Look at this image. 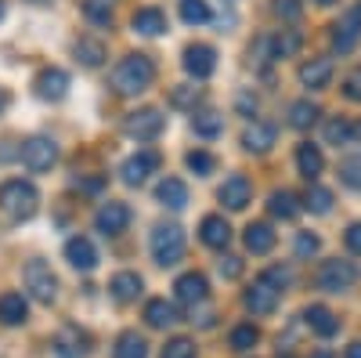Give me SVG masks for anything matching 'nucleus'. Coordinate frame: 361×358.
<instances>
[{
    "label": "nucleus",
    "mask_w": 361,
    "mask_h": 358,
    "mask_svg": "<svg viewBox=\"0 0 361 358\" xmlns=\"http://www.w3.org/2000/svg\"><path fill=\"white\" fill-rule=\"evenodd\" d=\"M354 134H357V127L350 124V119H343V116H333V119L325 124V141H329V145H350Z\"/></svg>",
    "instance_id": "nucleus-32"
},
{
    "label": "nucleus",
    "mask_w": 361,
    "mask_h": 358,
    "mask_svg": "<svg viewBox=\"0 0 361 358\" xmlns=\"http://www.w3.org/2000/svg\"><path fill=\"white\" fill-rule=\"evenodd\" d=\"M112 354L116 358H148V344H145V337L137 330H127V333H119Z\"/></svg>",
    "instance_id": "nucleus-30"
},
{
    "label": "nucleus",
    "mask_w": 361,
    "mask_h": 358,
    "mask_svg": "<svg viewBox=\"0 0 361 358\" xmlns=\"http://www.w3.org/2000/svg\"><path fill=\"white\" fill-rule=\"evenodd\" d=\"M304 322L311 326V330L318 333V337H333L336 330H340V318L329 311L325 304H311L307 311H304Z\"/></svg>",
    "instance_id": "nucleus-26"
},
{
    "label": "nucleus",
    "mask_w": 361,
    "mask_h": 358,
    "mask_svg": "<svg viewBox=\"0 0 361 358\" xmlns=\"http://www.w3.org/2000/svg\"><path fill=\"white\" fill-rule=\"evenodd\" d=\"M29 4H51V0H29Z\"/></svg>",
    "instance_id": "nucleus-57"
},
{
    "label": "nucleus",
    "mask_w": 361,
    "mask_h": 358,
    "mask_svg": "<svg viewBox=\"0 0 361 358\" xmlns=\"http://www.w3.org/2000/svg\"><path fill=\"white\" fill-rule=\"evenodd\" d=\"M314 4H322V8H329V4H336V0H314Z\"/></svg>",
    "instance_id": "nucleus-55"
},
{
    "label": "nucleus",
    "mask_w": 361,
    "mask_h": 358,
    "mask_svg": "<svg viewBox=\"0 0 361 358\" xmlns=\"http://www.w3.org/2000/svg\"><path fill=\"white\" fill-rule=\"evenodd\" d=\"M199 98H202V91H199V87H192V83H177L173 91H170V105H177V109H195Z\"/></svg>",
    "instance_id": "nucleus-39"
},
{
    "label": "nucleus",
    "mask_w": 361,
    "mask_h": 358,
    "mask_svg": "<svg viewBox=\"0 0 361 358\" xmlns=\"http://www.w3.org/2000/svg\"><path fill=\"white\" fill-rule=\"evenodd\" d=\"M22 163H25V170H33V174H44V170H51L54 163H58V145L51 141V138H25L22 141Z\"/></svg>",
    "instance_id": "nucleus-8"
},
{
    "label": "nucleus",
    "mask_w": 361,
    "mask_h": 358,
    "mask_svg": "<svg viewBox=\"0 0 361 358\" xmlns=\"http://www.w3.org/2000/svg\"><path fill=\"white\" fill-rule=\"evenodd\" d=\"M180 66H185V73L195 76V80H209V76H214V69H217V51L209 47V44H192V47H185Z\"/></svg>",
    "instance_id": "nucleus-12"
},
{
    "label": "nucleus",
    "mask_w": 361,
    "mask_h": 358,
    "mask_svg": "<svg viewBox=\"0 0 361 358\" xmlns=\"http://www.w3.org/2000/svg\"><path fill=\"white\" fill-rule=\"evenodd\" d=\"M199 239H202L209 250H224V246L231 243V225H228L221 214H209V217H202V225H199Z\"/></svg>",
    "instance_id": "nucleus-19"
},
{
    "label": "nucleus",
    "mask_w": 361,
    "mask_h": 358,
    "mask_svg": "<svg viewBox=\"0 0 361 358\" xmlns=\"http://www.w3.org/2000/svg\"><path fill=\"white\" fill-rule=\"evenodd\" d=\"M217 199L228 206V210H246L250 199H253V185H250V177H246V174H231L228 181L217 189Z\"/></svg>",
    "instance_id": "nucleus-14"
},
{
    "label": "nucleus",
    "mask_w": 361,
    "mask_h": 358,
    "mask_svg": "<svg viewBox=\"0 0 361 358\" xmlns=\"http://www.w3.org/2000/svg\"><path fill=\"white\" fill-rule=\"evenodd\" d=\"M243 243H246L250 253H271L275 250V232H271V225H264V221H253L243 235Z\"/></svg>",
    "instance_id": "nucleus-27"
},
{
    "label": "nucleus",
    "mask_w": 361,
    "mask_h": 358,
    "mask_svg": "<svg viewBox=\"0 0 361 358\" xmlns=\"http://www.w3.org/2000/svg\"><path fill=\"white\" fill-rule=\"evenodd\" d=\"M152 80H156L152 58H148V54H127L123 62L112 69V91L123 95V98H130V95L148 91V87H152Z\"/></svg>",
    "instance_id": "nucleus-1"
},
{
    "label": "nucleus",
    "mask_w": 361,
    "mask_h": 358,
    "mask_svg": "<svg viewBox=\"0 0 361 358\" xmlns=\"http://www.w3.org/2000/svg\"><path fill=\"white\" fill-rule=\"evenodd\" d=\"M343 95H347L350 102H361V69L347 73V80H343Z\"/></svg>",
    "instance_id": "nucleus-46"
},
{
    "label": "nucleus",
    "mask_w": 361,
    "mask_h": 358,
    "mask_svg": "<svg viewBox=\"0 0 361 358\" xmlns=\"http://www.w3.org/2000/svg\"><path fill=\"white\" fill-rule=\"evenodd\" d=\"M214 18V11H209L206 0H180V22H188V25H202Z\"/></svg>",
    "instance_id": "nucleus-35"
},
{
    "label": "nucleus",
    "mask_w": 361,
    "mask_h": 358,
    "mask_svg": "<svg viewBox=\"0 0 361 358\" xmlns=\"http://www.w3.org/2000/svg\"><path fill=\"white\" fill-rule=\"evenodd\" d=\"M257 340H260L257 326H235V330H231V347L235 351H250Z\"/></svg>",
    "instance_id": "nucleus-41"
},
{
    "label": "nucleus",
    "mask_w": 361,
    "mask_h": 358,
    "mask_svg": "<svg viewBox=\"0 0 361 358\" xmlns=\"http://www.w3.org/2000/svg\"><path fill=\"white\" fill-rule=\"evenodd\" d=\"M357 40H361V0H357V4H354V8L333 25V47H336L340 54L354 51Z\"/></svg>",
    "instance_id": "nucleus-13"
},
{
    "label": "nucleus",
    "mask_w": 361,
    "mask_h": 358,
    "mask_svg": "<svg viewBox=\"0 0 361 358\" xmlns=\"http://www.w3.org/2000/svg\"><path fill=\"white\" fill-rule=\"evenodd\" d=\"M22 282H25V293L33 297L37 304H54L58 279H54V272H51L47 261H29L25 272H22Z\"/></svg>",
    "instance_id": "nucleus-4"
},
{
    "label": "nucleus",
    "mask_w": 361,
    "mask_h": 358,
    "mask_svg": "<svg viewBox=\"0 0 361 358\" xmlns=\"http://www.w3.org/2000/svg\"><path fill=\"white\" fill-rule=\"evenodd\" d=\"M343 239H347V250L361 257V221H354V225L347 228V235H343Z\"/></svg>",
    "instance_id": "nucleus-47"
},
{
    "label": "nucleus",
    "mask_w": 361,
    "mask_h": 358,
    "mask_svg": "<svg viewBox=\"0 0 361 358\" xmlns=\"http://www.w3.org/2000/svg\"><path fill=\"white\" fill-rule=\"evenodd\" d=\"M159 163H163V160H159L156 148H141V153H134L130 160H123V167H119V177H123V185L137 189V185H145L148 177L159 170Z\"/></svg>",
    "instance_id": "nucleus-7"
},
{
    "label": "nucleus",
    "mask_w": 361,
    "mask_h": 358,
    "mask_svg": "<svg viewBox=\"0 0 361 358\" xmlns=\"http://www.w3.org/2000/svg\"><path fill=\"white\" fill-rule=\"evenodd\" d=\"M185 163H188V170L192 174H199V177H206V174H214V167H217V160L206 153V148H192V153L185 156Z\"/></svg>",
    "instance_id": "nucleus-40"
},
{
    "label": "nucleus",
    "mask_w": 361,
    "mask_h": 358,
    "mask_svg": "<svg viewBox=\"0 0 361 358\" xmlns=\"http://www.w3.org/2000/svg\"><path fill=\"white\" fill-rule=\"evenodd\" d=\"M304 206H307L311 214H329V210H333V192L322 189V185H311V189H307Z\"/></svg>",
    "instance_id": "nucleus-38"
},
{
    "label": "nucleus",
    "mask_w": 361,
    "mask_h": 358,
    "mask_svg": "<svg viewBox=\"0 0 361 358\" xmlns=\"http://www.w3.org/2000/svg\"><path fill=\"white\" fill-rule=\"evenodd\" d=\"M73 54H76V62H80V66L98 69L105 58H109V47H105L102 37H80V40L73 44Z\"/></svg>",
    "instance_id": "nucleus-20"
},
{
    "label": "nucleus",
    "mask_w": 361,
    "mask_h": 358,
    "mask_svg": "<svg viewBox=\"0 0 361 358\" xmlns=\"http://www.w3.org/2000/svg\"><path fill=\"white\" fill-rule=\"evenodd\" d=\"M173 293H177V301L185 304V308H195V304H206L209 282H206L202 272H185V275L173 282Z\"/></svg>",
    "instance_id": "nucleus-15"
},
{
    "label": "nucleus",
    "mask_w": 361,
    "mask_h": 358,
    "mask_svg": "<svg viewBox=\"0 0 361 358\" xmlns=\"http://www.w3.org/2000/svg\"><path fill=\"white\" fill-rule=\"evenodd\" d=\"M130 225V206L127 203H119V199H109L98 206V214H94V228L102 235H123Z\"/></svg>",
    "instance_id": "nucleus-9"
},
{
    "label": "nucleus",
    "mask_w": 361,
    "mask_h": 358,
    "mask_svg": "<svg viewBox=\"0 0 361 358\" xmlns=\"http://www.w3.org/2000/svg\"><path fill=\"white\" fill-rule=\"evenodd\" d=\"M145 322L152 326V330H166V326L177 322V311H173V304H166V297H152V301L145 304Z\"/></svg>",
    "instance_id": "nucleus-28"
},
{
    "label": "nucleus",
    "mask_w": 361,
    "mask_h": 358,
    "mask_svg": "<svg viewBox=\"0 0 361 358\" xmlns=\"http://www.w3.org/2000/svg\"><path fill=\"white\" fill-rule=\"evenodd\" d=\"M311 358H333V351H314Z\"/></svg>",
    "instance_id": "nucleus-53"
},
{
    "label": "nucleus",
    "mask_w": 361,
    "mask_h": 358,
    "mask_svg": "<svg viewBox=\"0 0 361 358\" xmlns=\"http://www.w3.org/2000/svg\"><path fill=\"white\" fill-rule=\"evenodd\" d=\"M8 15V4H4V0H0V18H4Z\"/></svg>",
    "instance_id": "nucleus-56"
},
{
    "label": "nucleus",
    "mask_w": 361,
    "mask_h": 358,
    "mask_svg": "<svg viewBox=\"0 0 361 358\" xmlns=\"http://www.w3.org/2000/svg\"><path fill=\"white\" fill-rule=\"evenodd\" d=\"M275 138H279L275 124H267V119H253V124L243 131V148H246V153H271Z\"/></svg>",
    "instance_id": "nucleus-18"
},
{
    "label": "nucleus",
    "mask_w": 361,
    "mask_h": 358,
    "mask_svg": "<svg viewBox=\"0 0 361 358\" xmlns=\"http://www.w3.org/2000/svg\"><path fill=\"white\" fill-rule=\"evenodd\" d=\"M40 206V192L33 181H22V177H8L4 185H0V210H4L8 221L22 225L37 214Z\"/></svg>",
    "instance_id": "nucleus-2"
},
{
    "label": "nucleus",
    "mask_w": 361,
    "mask_h": 358,
    "mask_svg": "<svg viewBox=\"0 0 361 358\" xmlns=\"http://www.w3.org/2000/svg\"><path fill=\"white\" fill-rule=\"evenodd\" d=\"M357 282V264L354 261H325L318 268V290L325 293H340V290H350Z\"/></svg>",
    "instance_id": "nucleus-6"
},
{
    "label": "nucleus",
    "mask_w": 361,
    "mask_h": 358,
    "mask_svg": "<svg viewBox=\"0 0 361 358\" xmlns=\"http://www.w3.org/2000/svg\"><path fill=\"white\" fill-rule=\"evenodd\" d=\"M238 109H243V112H257V98L243 95V98H238Z\"/></svg>",
    "instance_id": "nucleus-51"
},
{
    "label": "nucleus",
    "mask_w": 361,
    "mask_h": 358,
    "mask_svg": "<svg viewBox=\"0 0 361 358\" xmlns=\"http://www.w3.org/2000/svg\"><path fill=\"white\" fill-rule=\"evenodd\" d=\"M33 91H37V98H44V102H62V98L69 95V73L58 69V66L40 69L37 80H33Z\"/></svg>",
    "instance_id": "nucleus-10"
},
{
    "label": "nucleus",
    "mask_w": 361,
    "mask_h": 358,
    "mask_svg": "<svg viewBox=\"0 0 361 358\" xmlns=\"http://www.w3.org/2000/svg\"><path fill=\"white\" fill-rule=\"evenodd\" d=\"M141 290H145V282H141V275H137V272H119V275H112V282H109L112 301H119V304L137 301Z\"/></svg>",
    "instance_id": "nucleus-21"
},
{
    "label": "nucleus",
    "mask_w": 361,
    "mask_h": 358,
    "mask_svg": "<svg viewBox=\"0 0 361 358\" xmlns=\"http://www.w3.org/2000/svg\"><path fill=\"white\" fill-rule=\"evenodd\" d=\"M300 44H304V37L296 33V29H282V33L271 40V58H289L300 51Z\"/></svg>",
    "instance_id": "nucleus-34"
},
{
    "label": "nucleus",
    "mask_w": 361,
    "mask_h": 358,
    "mask_svg": "<svg viewBox=\"0 0 361 358\" xmlns=\"http://www.w3.org/2000/svg\"><path fill=\"white\" fill-rule=\"evenodd\" d=\"M148 246H152L156 264L173 268L180 257H185V232H180L177 225H156L152 228V239H148Z\"/></svg>",
    "instance_id": "nucleus-3"
},
{
    "label": "nucleus",
    "mask_w": 361,
    "mask_h": 358,
    "mask_svg": "<svg viewBox=\"0 0 361 358\" xmlns=\"http://www.w3.org/2000/svg\"><path fill=\"white\" fill-rule=\"evenodd\" d=\"M163 358H195V340H188V337H173V340H166Z\"/></svg>",
    "instance_id": "nucleus-42"
},
{
    "label": "nucleus",
    "mask_w": 361,
    "mask_h": 358,
    "mask_svg": "<svg viewBox=\"0 0 361 358\" xmlns=\"http://www.w3.org/2000/svg\"><path fill=\"white\" fill-rule=\"evenodd\" d=\"M166 127V116L159 109H134L127 119H123V131L134 138V141H156Z\"/></svg>",
    "instance_id": "nucleus-5"
},
{
    "label": "nucleus",
    "mask_w": 361,
    "mask_h": 358,
    "mask_svg": "<svg viewBox=\"0 0 361 358\" xmlns=\"http://www.w3.org/2000/svg\"><path fill=\"white\" fill-rule=\"evenodd\" d=\"M296 167H300V174H304L307 181H314V177L322 174V167H325L322 148H318V145H311V141H304V145L296 148Z\"/></svg>",
    "instance_id": "nucleus-29"
},
{
    "label": "nucleus",
    "mask_w": 361,
    "mask_h": 358,
    "mask_svg": "<svg viewBox=\"0 0 361 358\" xmlns=\"http://www.w3.org/2000/svg\"><path fill=\"white\" fill-rule=\"evenodd\" d=\"M318 112H322V109H318L314 102H307V98H304V102H293V105H289V124H293L296 131H307V127H314Z\"/></svg>",
    "instance_id": "nucleus-33"
},
{
    "label": "nucleus",
    "mask_w": 361,
    "mask_h": 358,
    "mask_svg": "<svg viewBox=\"0 0 361 358\" xmlns=\"http://www.w3.org/2000/svg\"><path fill=\"white\" fill-rule=\"evenodd\" d=\"M329 80H333V62H329V58H311V62L300 66V83L311 87V91L329 87Z\"/></svg>",
    "instance_id": "nucleus-22"
},
{
    "label": "nucleus",
    "mask_w": 361,
    "mask_h": 358,
    "mask_svg": "<svg viewBox=\"0 0 361 358\" xmlns=\"http://www.w3.org/2000/svg\"><path fill=\"white\" fill-rule=\"evenodd\" d=\"M156 199L163 206H170V210H185L188 206V185L180 181V177H163L156 185Z\"/></svg>",
    "instance_id": "nucleus-24"
},
{
    "label": "nucleus",
    "mask_w": 361,
    "mask_h": 358,
    "mask_svg": "<svg viewBox=\"0 0 361 358\" xmlns=\"http://www.w3.org/2000/svg\"><path fill=\"white\" fill-rule=\"evenodd\" d=\"M221 275L224 279H238V275H243V261H238V257H224L221 261Z\"/></svg>",
    "instance_id": "nucleus-48"
},
{
    "label": "nucleus",
    "mask_w": 361,
    "mask_h": 358,
    "mask_svg": "<svg viewBox=\"0 0 361 358\" xmlns=\"http://www.w3.org/2000/svg\"><path fill=\"white\" fill-rule=\"evenodd\" d=\"M267 210L275 214V217H282V221H293V217L300 214V199H296L289 189H282V192H271V199H267Z\"/></svg>",
    "instance_id": "nucleus-31"
},
{
    "label": "nucleus",
    "mask_w": 361,
    "mask_h": 358,
    "mask_svg": "<svg viewBox=\"0 0 361 358\" xmlns=\"http://www.w3.org/2000/svg\"><path fill=\"white\" fill-rule=\"evenodd\" d=\"M83 15L90 25H109L112 22V0H83Z\"/></svg>",
    "instance_id": "nucleus-37"
},
{
    "label": "nucleus",
    "mask_w": 361,
    "mask_h": 358,
    "mask_svg": "<svg viewBox=\"0 0 361 358\" xmlns=\"http://www.w3.org/2000/svg\"><path fill=\"white\" fill-rule=\"evenodd\" d=\"M25 315H29V301L22 293H15V290L0 293V322L4 326H22Z\"/></svg>",
    "instance_id": "nucleus-25"
},
{
    "label": "nucleus",
    "mask_w": 361,
    "mask_h": 358,
    "mask_svg": "<svg viewBox=\"0 0 361 358\" xmlns=\"http://www.w3.org/2000/svg\"><path fill=\"white\" fill-rule=\"evenodd\" d=\"M347 358H361V340H357V344H350V347H347Z\"/></svg>",
    "instance_id": "nucleus-52"
},
{
    "label": "nucleus",
    "mask_w": 361,
    "mask_h": 358,
    "mask_svg": "<svg viewBox=\"0 0 361 358\" xmlns=\"http://www.w3.org/2000/svg\"><path fill=\"white\" fill-rule=\"evenodd\" d=\"M340 177H343V185H350V189L361 192V156L343 160V163H340Z\"/></svg>",
    "instance_id": "nucleus-43"
},
{
    "label": "nucleus",
    "mask_w": 361,
    "mask_h": 358,
    "mask_svg": "<svg viewBox=\"0 0 361 358\" xmlns=\"http://www.w3.org/2000/svg\"><path fill=\"white\" fill-rule=\"evenodd\" d=\"M90 333L87 330H80V326H62L58 330V337H54V351H58V358H87L90 354Z\"/></svg>",
    "instance_id": "nucleus-11"
},
{
    "label": "nucleus",
    "mask_w": 361,
    "mask_h": 358,
    "mask_svg": "<svg viewBox=\"0 0 361 358\" xmlns=\"http://www.w3.org/2000/svg\"><path fill=\"white\" fill-rule=\"evenodd\" d=\"M130 25H134V33H141V37H163L166 33V15L159 8H137Z\"/></svg>",
    "instance_id": "nucleus-23"
},
{
    "label": "nucleus",
    "mask_w": 361,
    "mask_h": 358,
    "mask_svg": "<svg viewBox=\"0 0 361 358\" xmlns=\"http://www.w3.org/2000/svg\"><path fill=\"white\" fill-rule=\"evenodd\" d=\"M192 127H195L199 138H217V134L224 131V116H221V112H199V116L192 119Z\"/></svg>",
    "instance_id": "nucleus-36"
},
{
    "label": "nucleus",
    "mask_w": 361,
    "mask_h": 358,
    "mask_svg": "<svg viewBox=\"0 0 361 358\" xmlns=\"http://www.w3.org/2000/svg\"><path fill=\"white\" fill-rule=\"evenodd\" d=\"M275 11H279V18L296 22L300 15H304V4H300V0H275Z\"/></svg>",
    "instance_id": "nucleus-44"
},
{
    "label": "nucleus",
    "mask_w": 361,
    "mask_h": 358,
    "mask_svg": "<svg viewBox=\"0 0 361 358\" xmlns=\"http://www.w3.org/2000/svg\"><path fill=\"white\" fill-rule=\"evenodd\" d=\"M4 105H8V95H4V91H0V112H4Z\"/></svg>",
    "instance_id": "nucleus-54"
},
{
    "label": "nucleus",
    "mask_w": 361,
    "mask_h": 358,
    "mask_svg": "<svg viewBox=\"0 0 361 358\" xmlns=\"http://www.w3.org/2000/svg\"><path fill=\"white\" fill-rule=\"evenodd\" d=\"M279 293H282L279 286H271V282L260 275V279H257V282L246 290V297H243V301H246V308H250L253 315H271V311L279 308Z\"/></svg>",
    "instance_id": "nucleus-16"
},
{
    "label": "nucleus",
    "mask_w": 361,
    "mask_h": 358,
    "mask_svg": "<svg viewBox=\"0 0 361 358\" xmlns=\"http://www.w3.org/2000/svg\"><path fill=\"white\" fill-rule=\"evenodd\" d=\"M66 261L76 268V272H94L98 268V250L87 235H73L66 243Z\"/></svg>",
    "instance_id": "nucleus-17"
},
{
    "label": "nucleus",
    "mask_w": 361,
    "mask_h": 358,
    "mask_svg": "<svg viewBox=\"0 0 361 358\" xmlns=\"http://www.w3.org/2000/svg\"><path fill=\"white\" fill-rule=\"evenodd\" d=\"M105 181H102V177H90V181H73V189H83V192H98Z\"/></svg>",
    "instance_id": "nucleus-50"
},
{
    "label": "nucleus",
    "mask_w": 361,
    "mask_h": 358,
    "mask_svg": "<svg viewBox=\"0 0 361 358\" xmlns=\"http://www.w3.org/2000/svg\"><path fill=\"white\" fill-rule=\"evenodd\" d=\"M264 279L271 282V286H289V272H286V268H267V272H264Z\"/></svg>",
    "instance_id": "nucleus-49"
},
{
    "label": "nucleus",
    "mask_w": 361,
    "mask_h": 358,
    "mask_svg": "<svg viewBox=\"0 0 361 358\" xmlns=\"http://www.w3.org/2000/svg\"><path fill=\"white\" fill-rule=\"evenodd\" d=\"M318 235H311V232H300L296 235V257H311V253H318Z\"/></svg>",
    "instance_id": "nucleus-45"
}]
</instances>
